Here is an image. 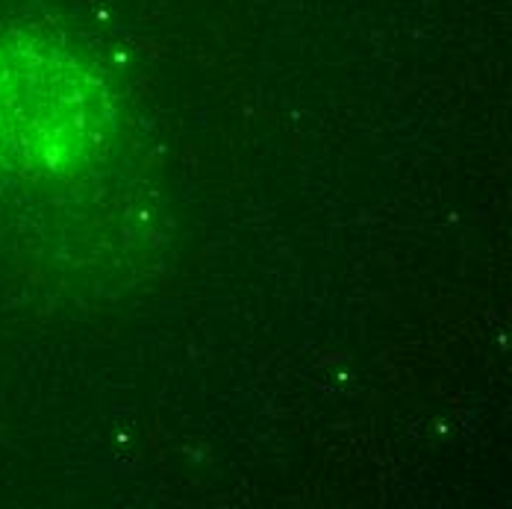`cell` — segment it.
Wrapping results in <instances>:
<instances>
[{
    "label": "cell",
    "mask_w": 512,
    "mask_h": 509,
    "mask_svg": "<svg viewBox=\"0 0 512 509\" xmlns=\"http://www.w3.org/2000/svg\"><path fill=\"white\" fill-rule=\"evenodd\" d=\"M112 95L95 68L42 33H0V174L59 180L98 162Z\"/></svg>",
    "instance_id": "cell-1"
}]
</instances>
